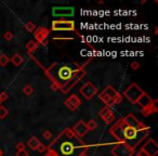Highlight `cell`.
Segmentation results:
<instances>
[{
	"label": "cell",
	"mask_w": 158,
	"mask_h": 156,
	"mask_svg": "<svg viewBox=\"0 0 158 156\" xmlns=\"http://www.w3.org/2000/svg\"><path fill=\"white\" fill-rule=\"evenodd\" d=\"M111 135L118 143L126 144L131 148L134 155L139 152V145L146 140L150 132V128L140 122L132 114H128L124 118H119L109 128Z\"/></svg>",
	"instance_id": "obj_1"
},
{
	"label": "cell",
	"mask_w": 158,
	"mask_h": 156,
	"mask_svg": "<svg viewBox=\"0 0 158 156\" xmlns=\"http://www.w3.org/2000/svg\"><path fill=\"white\" fill-rule=\"evenodd\" d=\"M47 148L53 150L59 156H79L87 152L89 146L70 128H65Z\"/></svg>",
	"instance_id": "obj_2"
},
{
	"label": "cell",
	"mask_w": 158,
	"mask_h": 156,
	"mask_svg": "<svg viewBox=\"0 0 158 156\" xmlns=\"http://www.w3.org/2000/svg\"><path fill=\"white\" fill-rule=\"evenodd\" d=\"M81 66L76 62H54L44 70V75L51 81L53 91L60 90Z\"/></svg>",
	"instance_id": "obj_3"
},
{
	"label": "cell",
	"mask_w": 158,
	"mask_h": 156,
	"mask_svg": "<svg viewBox=\"0 0 158 156\" xmlns=\"http://www.w3.org/2000/svg\"><path fill=\"white\" fill-rule=\"evenodd\" d=\"M98 98L103 102L104 104H106L105 106L111 107L113 105L119 104L122 101V96L118 92L117 90H115V88L113 86H107L106 88L102 91L101 93L98 94Z\"/></svg>",
	"instance_id": "obj_4"
},
{
	"label": "cell",
	"mask_w": 158,
	"mask_h": 156,
	"mask_svg": "<svg viewBox=\"0 0 158 156\" xmlns=\"http://www.w3.org/2000/svg\"><path fill=\"white\" fill-rule=\"evenodd\" d=\"M144 91L142 90L137 83H131L126 90L124 91V96H126L132 104H137V100L143 96Z\"/></svg>",
	"instance_id": "obj_5"
},
{
	"label": "cell",
	"mask_w": 158,
	"mask_h": 156,
	"mask_svg": "<svg viewBox=\"0 0 158 156\" xmlns=\"http://www.w3.org/2000/svg\"><path fill=\"white\" fill-rule=\"evenodd\" d=\"M85 70H83L82 67H80L73 76H72V78H70L69 80H68L67 83H65L64 86L60 89L61 92H63L64 94L68 93V92H69V91L72 90V89H73L83 77H85Z\"/></svg>",
	"instance_id": "obj_6"
},
{
	"label": "cell",
	"mask_w": 158,
	"mask_h": 156,
	"mask_svg": "<svg viewBox=\"0 0 158 156\" xmlns=\"http://www.w3.org/2000/svg\"><path fill=\"white\" fill-rule=\"evenodd\" d=\"M51 29L55 31H75V22L69 20H54L51 24Z\"/></svg>",
	"instance_id": "obj_7"
},
{
	"label": "cell",
	"mask_w": 158,
	"mask_h": 156,
	"mask_svg": "<svg viewBox=\"0 0 158 156\" xmlns=\"http://www.w3.org/2000/svg\"><path fill=\"white\" fill-rule=\"evenodd\" d=\"M98 90L95 86H94L93 83L88 81V83H85L82 87H80L79 89V93L85 98V100H91L93 99L94 96L98 94Z\"/></svg>",
	"instance_id": "obj_8"
},
{
	"label": "cell",
	"mask_w": 158,
	"mask_h": 156,
	"mask_svg": "<svg viewBox=\"0 0 158 156\" xmlns=\"http://www.w3.org/2000/svg\"><path fill=\"white\" fill-rule=\"evenodd\" d=\"M74 13H75V10L73 7H54V8H52V15L57 18H72V16H74Z\"/></svg>",
	"instance_id": "obj_9"
},
{
	"label": "cell",
	"mask_w": 158,
	"mask_h": 156,
	"mask_svg": "<svg viewBox=\"0 0 158 156\" xmlns=\"http://www.w3.org/2000/svg\"><path fill=\"white\" fill-rule=\"evenodd\" d=\"M111 153L114 156H134V152L131 148L126 144L118 143L111 150Z\"/></svg>",
	"instance_id": "obj_10"
},
{
	"label": "cell",
	"mask_w": 158,
	"mask_h": 156,
	"mask_svg": "<svg viewBox=\"0 0 158 156\" xmlns=\"http://www.w3.org/2000/svg\"><path fill=\"white\" fill-rule=\"evenodd\" d=\"M34 33H35V38L37 40V44H40L42 46H47L50 29H48L47 27H44V26H40V27L36 28V31Z\"/></svg>",
	"instance_id": "obj_11"
},
{
	"label": "cell",
	"mask_w": 158,
	"mask_h": 156,
	"mask_svg": "<svg viewBox=\"0 0 158 156\" xmlns=\"http://www.w3.org/2000/svg\"><path fill=\"white\" fill-rule=\"evenodd\" d=\"M146 156H156L158 154V144L154 139H148L141 148Z\"/></svg>",
	"instance_id": "obj_12"
},
{
	"label": "cell",
	"mask_w": 158,
	"mask_h": 156,
	"mask_svg": "<svg viewBox=\"0 0 158 156\" xmlns=\"http://www.w3.org/2000/svg\"><path fill=\"white\" fill-rule=\"evenodd\" d=\"M98 115H100V117L104 120L105 124H111L113 122H115V114L113 113L111 107L104 106L103 109H100Z\"/></svg>",
	"instance_id": "obj_13"
},
{
	"label": "cell",
	"mask_w": 158,
	"mask_h": 156,
	"mask_svg": "<svg viewBox=\"0 0 158 156\" xmlns=\"http://www.w3.org/2000/svg\"><path fill=\"white\" fill-rule=\"evenodd\" d=\"M65 105L70 109V111H77L81 105V100L78 98L76 94H72L67 98V99L65 100Z\"/></svg>",
	"instance_id": "obj_14"
},
{
	"label": "cell",
	"mask_w": 158,
	"mask_h": 156,
	"mask_svg": "<svg viewBox=\"0 0 158 156\" xmlns=\"http://www.w3.org/2000/svg\"><path fill=\"white\" fill-rule=\"evenodd\" d=\"M72 130H73V132L77 135L78 138H80V139L82 138V137H85V135H87V132H88L85 122H83V120H79V122L74 126Z\"/></svg>",
	"instance_id": "obj_15"
},
{
	"label": "cell",
	"mask_w": 158,
	"mask_h": 156,
	"mask_svg": "<svg viewBox=\"0 0 158 156\" xmlns=\"http://www.w3.org/2000/svg\"><path fill=\"white\" fill-rule=\"evenodd\" d=\"M154 101H155V100H153L147 93H145V92H144V93H143V96H141L140 99L137 100V104L140 107H142V109H145V107L150 106V104H153Z\"/></svg>",
	"instance_id": "obj_16"
},
{
	"label": "cell",
	"mask_w": 158,
	"mask_h": 156,
	"mask_svg": "<svg viewBox=\"0 0 158 156\" xmlns=\"http://www.w3.org/2000/svg\"><path fill=\"white\" fill-rule=\"evenodd\" d=\"M156 103H157V100H155V101H154V103L150 104V106L145 107V109H142L143 116L147 117V116H150V115H152V114H154V113L157 112V106H156Z\"/></svg>",
	"instance_id": "obj_17"
},
{
	"label": "cell",
	"mask_w": 158,
	"mask_h": 156,
	"mask_svg": "<svg viewBox=\"0 0 158 156\" xmlns=\"http://www.w3.org/2000/svg\"><path fill=\"white\" fill-rule=\"evenodd\" d=\"M40 141H39V139L37 138V137H31V139L28 140V142H27V145H28L29 148H31L33 151H36L37 148L39 146V144H40Z\"/></svg>",
	"instance_id": "obj_18"
},
{
	"label": "cell",
	"mask_w": 158,
	"mask_h": 156,
	"mask_svg": "<svg viewBox=\"0 0 158 156\" xmlns=\"http://www.w3.org/2000/svg\"><path fill=\"white\" fill-rule=\"evenodd\" d=\"M26 49H27V53L28 54H33L35 51H37L38 49V44L34 40H29L27 44H26Z\"/></svg>",
	"instance_id": "obj_19"
},
{
	"label": "cell",
	"mask_w": 158,
	"mask_h": 156,
	"mask_svg": "<svg viewBox=\"0 0 158 156\" xmlns=\"http://www.w3.org/2000/svg\"><path fill=\"white\" fill-rule=\"evenodd\" d=\"M10 61L13 63V65H15V66H20V65H21L22 63L24 62V57H22L20 53H15V54L11 57Z\"/></svg>",
	"instance_id": "obj_20"
},
{
	"label": "cell",
	"mask_w": 158,
	"mask_h": 156,
	"mask_svg": "<svg viewBox=\"0 0 158 156\" xmlns=\"http://www.w3.org/2000/svg\"><path fill=\"white\" fill-rule=\"evenodd\" d=\"M85 126H87L88 131H92V130H95L96 128H98V122H96L94 119H91L85 124Z\"/></svg>",
	"instance_id": "obj_21"
},
{
	"label": "cell",
	"mask_w": 158,
	"mask_h": 156,
	"mask_svg": "<svg viewBox=\"0 0 158 156\" xmlns=\"http://www.w3.org/2000/svg\"><path fill=\"white\" fill-rule=\"evenodd\" d=\"M25 28H26V31H29V33H34V31H36L37 26L35 25V23H34V22L29 21V22H27V23H26V25H25Z\"/></svg>",
	"instance_id": "obj_22"
},
{
	"label": "cell",
	"mask_w": 158,
	"mask_h": 156,
	"mask_svg": "<svg viewBox=\"0 0 158 156\" xmlns=\"http://www.w3.org/2000/svg\"><path fill=\"white\" fill-rule=\"evenodd\" d=\"M23 93L27 96H31V94L34 93V88H33L31 85H26V86L23 88Z\"/></svg>",
	"instance_id": "obj_23"
},
{
	"label": "cell",
	"mask_w": 158,
	"mask_h": 156,
	"mask_svg": "<svg viewBox=\"0 0 158 156\" xmlns=\"http://www.w3.org/2000/svg\"><path fill=\"white\" fill-rule=\"evenodd\" d=\"M9 62H10V59L8 57V55L3 54V53L0 54V65H1V66H5Z\"/></svg>",
	"instance_id": "obj_24"
},
{
	"label": "cell",
	"mask_w": 158,
	"mask_h": 156,
	"mask_svg": "<svg viewBox=\"0 0 158 156\" xmlns=\"http://www.w3.org/2000/svg\"><path fill=\"white\" fill-rule=\"evenodd\" d=\"M9 115L8 109H5L3 105H0V119H3Z\"/></svg>",
	"instance_id": "obj_25"
},
{
	"label": "cell",
	"mask_w": 158,
	"mask_h": 156,
	"mask_svg": "<svg viewBox=\"0 0 158 156\" xmlns=\"http://www.w3.org/2000/svg\"><path fill=\"white\" fill-rule=\"evenodd\" d=\"M3 38H5L7 41H11L13 39V34L11 31H5V35H3Z\"/></svg>",
	"instance_id": "obj_26"
},
{
	"label": "cell",
	"mask_w": 158,
	"mask_h": 156,
	"mask_svg": "<svg viewBox=\"0 0 158 156\" xmlns=\"http://www.w3.org/2000/svg\"><path fill=\"white\" fill-rule=\"evenodd\" d=\"M7 100H8V93L5 92V91H2V92L0 93V104L3 103L5 101H7Z\"/></svg>",
	"instance_id": "obj_27"
},
{
	"label": "cell",
	"mask_w": 158,
	"mask_h": 156,
	"mask_svg": "<svg viewBox=\"0 0 158 156\" xmlns=\"http://www.w3.org/2000/svg\"><path fill=\"white\" fill-rule=\"evenodd\" d=\"M42 137H44V139H46V140H50V139L52 138V132L50 130H46V131L42 133Z\"/></svg>",
	"instance_id": "obj_28"
},
{
	"label": "cell",
	"mask_w": 158,
	"mask_h": 156,
	"mask_svg": "<svg viewBox=\"0 0 158 156\" xmlns=\"http://www.w3.org/2000/svg\"><path fill=\"white\" fill-rule=\"evenodd\" d=\"M36 151H38L39 153H44V152L47 151V148H46V145H44V144H42V143H40V144H39V146H38V148H37Z\"/></svg>",
	"instance_id": "obj_29"
},
{
	"label": "cell",
	"mask_w": 158,
	"mask_h": 156,
	"mask_svg": "<svg viewBox=\"0 0 158 156\" xmlns=\"http://www.w3.org/2000/svg\"><path fill=\"white\" fill-rule=\"evenodd\" d=\"M44 156H59L56 153H55L53 150H51V148H47V151H46V154H44Z\"/></svg>",
	"instance_id": "obj_30"
},
{
	"label": "cell",
	"mask_w": 158,
	"mask_h": 156,
	"mask_svg": "<svg viewBox=\"0 0 158 156\" xmlns=\"http://www.w3.org/2000/svg\"><path fill=\"white\" fill-rule=\"evenodd\" d=\"M15 148L18 151H24V150H25V144H24L23 142H18L15 145Z\"/></svg>",
	"instance_id": "obj_31"
},
{
	"label": "cell",
	"mask_w": 158,
	"mask_h": 156,
	"mask_svg": "<svg viewBox=\"0 0 158 156\" xmlns=\"http://www.w3.org/2000/svg\"><path fill=\"white\" fill-rule=\"evenodd\" d=\"M15 156H29V154L26 150H24V151H18L15 154Z\"/></svg>",
	"instance_id": "obj_32"
},
{
	"label": "cell",
	"mask_w": 158,
	"mask_h": 156,
	"mask_svg": "<svg viewBox=\"0 0 158 156\" xmlns=\"http://www.w3.org/2000/svg\"><path fill=\"white\" fill-rule=\"evenodd\" d=\"M130 67L132 68L133 70H139V67H140V64L137 62H132L131 65H130Z\"/></svg>",
	"instance_id": "obj_33"
},
{
	"label": "cell",
	"mask_w": 158,
	"mask_h": 156,
	"mask_svg": "<svg viewBox=\"0 0 158 156\" xmlns=\"http://www.w3.org/2000/svg\"><path fill=\"white\" fill-rule=\"evenodd\" d=\"M79 156H89V155H88V153H87V152H83V153H81Z\"/></svg>",
	"instance_id": "obj_34"
},
{
	"label": "cell",
	"mask_w": 158,
	"mask_h": 156,
	"mask_svg": "<svg viewBox=\"0 0 158 156\" xmlns=\"http://www.w3.org/2000/svg\"><path fill=\"white\" fill-rule=\"evenodd\" d=\"M3 154H5V153H3V151L1 150V148H0V156H3Z\"/></svg>",
	"instance_id": "obj_35"
},
{
	"label": "cell",
	"mask_w": 158,
	"mask_h": 156,
	"mask_svg": "<svg viewBox=\"0 0 158 156\" xmlns=\"http://www.w3.org/2000/svg\"><path fill=\"white\" fill-rule=\"evenodd\" d=\"M157 33H158V28L156 27V28H155V34H157Z\"/></svg>",
	"instance_id": "obj_36"
},
{
	"label": "cell",
	"mask_w": 158,
	"mask_h": 156,
	"mask_svg": "<svg viewBox=\"0 0 158 156\" xmlns=\"http://www.w3.org/2000/svg\"><path fill=\"white\" fill-rule=\"evenodd\" d=\"M0 105H1V104H0Z\"/></svg>",
	"instance_id": "obj_37"
}]
</instances>
